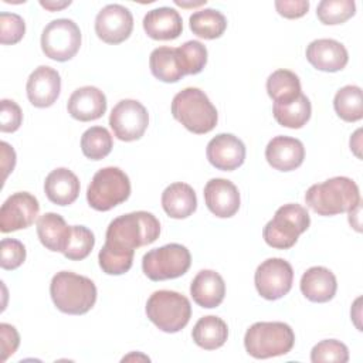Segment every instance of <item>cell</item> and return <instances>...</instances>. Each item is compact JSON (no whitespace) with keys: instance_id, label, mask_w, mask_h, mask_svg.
I'll use <instances>...</instances> for the list:
<instances>
[{"instance_id":"f6af8a7d","label":"cell","mask_w":363,"mask_h":363,"mask_svg":"<svg viewBox=\"0 0 363 363\" xmlns=\"http://www.w3.org/2000/svg\"><path fill=\"white\" fill-rule=\"evenodd\" d=\"M40 4L43 6V7H45L47 10H50V11H57V10H62L64 7H67V6H69L71 4V1L68 0V1H40Z\"/></svg>"},{"instance_id":"d6a6232c","label":"cell","mask_w":363,"mask_h":363,"mask_svg":"<svg viewBox=\"0 0 363 363\" xmlns=\"http://www.w3.org/2000/svg\"><path fill=\"white\" fill-rule=\"evenodd\" d=\"M113 146L111 133L104 126H92L81 136V150L85 157L91 160H101L106 157Z\"/></svg>"},{"instance_id":"836d02e7","label":"cell","mask_w":363,"mask_h":363,"mask_svg":"<svg viewBox=\"0 0 363 363\" xmlns=\"http://www.w3.org/2000/svg\"><path fill=\"white\" fill-rule=\"evenodd\" d=\"M176 52L184 75L199 74L207 64V48L197 40L186 41L176 48Z\"/></svg>"},{"instance_id":"2e32d148","label":"cell","mask_w":363,"mask_h":363,"mask_svg":"<svg viewBox=\"0 0 363 363\" xmlns=\"http://www.w3.org/2000/svg\"><path fill=\"white\" fill-rule=\"evenodd\" d=\"M27 98L31 105L37 108L51 106L61 91V78L57 69L48 65L37 67L28 77L27 85Z\"/></svg>"},{"instance_id":"cb8c5ba5","label":"cell","mask_w":363,"mask_h":363,"mask_svg":"<svg viewBox=\"0 0 363 363\" xmlns=\"http://www.w3.org/2000/svg\"><path fill=\"white\" fill-rule=\"evenodd\" d=\"M44 191L51 203L57 206H69L79 194V180L69 169L58 167L45 177Z\"/></svg>"},{"instance_id":"f546056e","label":"cell","mask_w":363,"mask_h":363,"mask_svg":"<svg viewBox=\"0 0 363 363\" xmlns=\"http://www.w3.org/2000/svg\"><path fill=\"white\" fill-rule=\"evenodd\" d=\"M312 106L306 95L301 94L296 99L288 104H274L272 113L275 121L285 128L299 129L311 118Z\"/></svg>"},{"instance_id":"5bb4252c","label":"cell","mask_w":363,"mask_h":363,"mask_svg":"<svg viewBox=\"0 0 363 363\" xmlns=\"http://www.w3.org/2000/svg\"><path fill=\"white\" fill-rule=\"evenodd\" d=\"M132 30V13L122 4H108L95 17V33L106 44L123 43Z\"/></svg>"},{"instance_id":"ba28073f","label":"cell","mask_w":363,"mask_h":363,"mask_svg":"<svg viewBox=\"0 0 363 363\" xmlns=\"http://www.w3.org/2000/svg\"><path fill=\"white\" fill-rule=\"evenodd\" d=\"M130 196V180L119 167L108 166L99 169L86 190L88 204L96 211H108L128 200Z\"/></svg>"},{"instance_id":"30bf717a","label":"cell","mask_w":363,"mask_h":363,"mask_svg":"<svg viewBox=\"0 0 363 363\" xmlns=\"http://www.w3.org/2000/svg\"><path fill=\"white\" fill-rule=\"evenodd\" d=\"M81 47V30L69 18H57L45 26L41 34V50L54 61L71 60Z\"/></svg>"},{"instance_id":"f1b7e54d","label":"cell","mask_w":363,"mask_h":363,"mask_svg":"<svg viewBox=\"0 0 363 363\" xmlns=\"http://www.w3.org/2000/svg\"><path fill=\"white\" fill-rule=\"evenodd\" d=\"M267 92L274 104H288L302 94L301 81L289 69H277L267 79Z\"/></svg>"},{"instance_id":"ab89813d","label":"cell","mask_w":363,"mask_h":363,"mask_svg":"<svg viewBox=\"0 0 363 363\" xmlns=\"http://www.w3.org/2000/svg\"><path fill=\"white\" fill-rule=\"evenodd\" d=\"M26 259V247L14 238H3L0 242V267L7 271L18 268Z\"/></svg>"},{"instance_id":"74e56055","label":"cell","mask_w":363,"mask_h":363,"mask_svg":"<svg viewBox=\"0 0 363 363\" xmlns=\"http://www.w3.org/2000/svg\"><path fill=\"white\" fill-rule=\"evenodd\" d=\"M311 360L313 363H346L349 360V350L340 340L326 339L312 347Z\"/></svg>"},{"instance_id":"d4e9b609","label":"cell","mask_w":363,"mask_h":363,"mask_svg":"<svg viewBox=\"0 0 363 363\" xmlns=\"http://www.w3.org/2000/svg\"><path fill=\"white\" fill-rule=\"evenodd\" d=\"M162 207L172 218H186L197 208V197L193 187L187 183L177 182L167 186L162 193Z\"/></svg>"},{"instance_id":"1f68e13d","label":"cell","mask_w":363,"mask_h":363,"mask_svg":"<svg viewBox=\"0 0 363 363\" xmlns=\"http://www.w3.org/2000/svg\"><path fill=\"white\" fill-rule=\"evenodd\" d=\"M333 108L337 116L346 122H356L363 118L362 89L357 85L340 88L333 98Z\"/></svg>"},{"instance_id":"8d00e7d4","label":"cell","mask_w":363,"mask_h":363,"mask_svg":"<svg viewBox=\"0 0 363 363\" xmlns=\"http://www.w3.org/2000/svg\"><path fill=\"white\" fill-rule=\"evenodd\" d=\"M133 254L135 252L118 250L108 244H104L98 254L99 267L108 275H122L130 269L133 262Z\"/></svg>"},{"instance_id":"ac0fdd59","label":"cell","mask_w":363,"mask_h":363,"mask_svg":"<svg viewBox=\"0 0 363 363\" xmlns=\"http://www.w3.org/2000/svg\"><path fill=\"white\" fill-rule=\"evenodd\" d=\"M265 159L271 167L279 172L298 169L305 159L303 143L291 136H275L265 147Z\"/></svg>"},{"instance_id":"60d3db41","label":"cell","mask_w":363,"mask_h":363,"mask_svg":"<svg viewBox=\"0 0 363 363\" xmlns=\"http://www.w3.org/2000/svg\"><path fill=\"white\" fill-rule=\"evenodd\" d=\"M23 122V112L20 106L10 99H1L0 109V130L16 132Z\"/></svg>"},{"instance_id":"e575fe53","label":"cell","mask_w":363,"mask_h":363,"mask_svg":"<svg viewBox=\"0 0 363 363\" xmlns=\"http://www.w3.org/2000/svg\"><path fill=\"white\" fill-rule=\"evenodd\" d=\"M356 13L353 0H322L318 4L316 16L322 24L335 26L347 21Z\"/></svg>"},{"instance_id":"bcb514c9","label":"cell","mask_w":363,"mask_h":363,"mask_svg":"<svg viewBox=\"0 0 363 363\" xmlns=\"http://www.w3.org/2000/svg\"><path fill=\"white\" fill-rule=\"evenodd\" d=\"M174 3H176L177 6H182V7H196V6L206 4V0H204V1H196V3H184V1H180V0H174Z\"/></svg>"},{"instance_id":"ee69618b","label":"cell","mask_w":363,"mask_h":363,"mask_svg":"<svg viewBox=\"0 0 363 363\" xmlns=\"http://www.w3.org/2000/svg\"><path fill=\"white\" fill-rule=\"evenodd\" d=\"M1 147V169H3V180H6V177L9 176L10 172H13L14 166H16V152L14 149L7 143V142H1L0 143Z\"/></svg>"},{"instance_id":"4316f807","label":"cell","mask_w":363,"mask_h":363,"mask_svg":"<svg viewBox=\"0 0 363 363\" xmlns=\"http://www.w3.org/2000/svg\"><path fill=\"white\" fill-rule=\"evenodd\" d=\"M191 336L194 343L201 349L216 350L225 343L228 337V328L221 318L208 315L196 322Z\"/></svg>"},{"instance_id":"9c48e42d","label":"cell","mask_w":363,"mask_h":363,"mask_svg":"<svg viewBox=\"0 0 363 363\" xmlns=\"http://www.w3.org/2000/svg\"><path fill=\"white\" fill-rule=\"evenodd\" d=\"M191 264L190 251L177 242L147 251L142 258V269L152 281L174 279L187 272Z\"/></svg>"},{"instance_id":"6da1fadb","label":"cell","mask_w":363,"mask_h":363,"mask_svg":"<svg viewBox=\"0 0 363 363\" xmlns=\"http://www.w3.org/2000/svg\"><path fill=\"white\" fill-rule=\"evenodd\" d=\"M160 234L159 220L149 211H133L113 218L105 234V244L135 252L136 248L155 242Z\"/></svg>"},{"instance_id":"52a82bcc","label":"cell","mask_w":363,"mask_h":363,"mask_svg":"<svg viewBox=\"0 0 363 363\" xmlns=\"http://www.w3.org/2000/svg\"><path fill=\"white\" fill-rule=\"evenodd\" d=\"M145 311L149 320L166 333L182 330L191 316L190 301L183 294L169 289L153 292Z\"/></svg>"},{"instance_id":"ffe728a7","label":"cell","mask_w":363,"mask_h":363,"mask_svg":"<svg viewBox=\"0 0 363 363\" xmlns=\"http://www.w3.org/2000/svg\"><path fill=\"white\" fill-rule=\"evenodd\" d=\"M67 109L68 113L77 121H95L106 112V96L96 86H81L71 94Z\"/></svg>"},{"instance_id":"83f0119b","label":"cell","mask_w":363,"mask_h":363,"mask_svg":"<svg viewBox=\"0 0 363 363\" xmlns=\"http://www.w3.org/2000/svg\"><path fill=\"white\" fill-rule=\"evenodd\" d=\"M149 67L155 78L163 82H177L184 77L176 48L157 47L150 52Z\"/></svg>"},{"instance_id":"7a4b0ae2","label":"cell","mask_w":363,"mask_h":363,"mask_svg":"<svg viewBox=\"0 0 363 363\" xmlns=\"http://www.w3.org/2000/svg\"><path fill=\"white\" fill-rule=\"evenodd\" d=\"M305 201L319 216H336L354 210L360 204V193L352 179L336 176L312 184L305 193Z\"/></svg>"},{"instance_id":"e0dca14e","label":"cell","mask_w":363,"mask_h":363,"mask_svg":"<svg viewBox=\"0 0 363 363\" xmlns=\"http://www.w3.org/2000/svg\"><path fill=\"white\" fill-rule=\"evenodd\" d=\"M204 201L216 217L228 218L238 211L241 199L233 182L216 177L208 180L204 186Z\"/></svg>"},{"instance_id":"7bdbcfd3","label":"cell","mask_w":363,"mask_h":363,"mask_svg":"<svg viewBox=\"0 0 363 363\" xmlns=\"http://www.w3.org/2000/svg\"><path fill=\"white\" fill-rule=\"evenodd\" d=\"M275 9L285 18H299L308 13L309 1L308 0H277Z\"/></svg>"},{"instance_id":"7c38bea8","label":"cell","mask_w":363,"mask_h":363,"mask_svg":"<svg viewBox=\"0 0 363 363\" xmlns=\"http://www.w3.org/2000/svg\"><path fill=\"white\" fill-rule=\"evenodd\" d=\"M292 281L294 269L291 264L282 258L265 259L258 265L254 275L258 294L268 301L285 296L292 288Z\"/></svg>"},{"instance_id":"5b68a950","label":"cell","mask_w":363,"mask_h":363,"mask_svg":"<svg viewBox=\"0 0 363 363\" xmlns=\"http://www.w3.org/2000/svg\"><path fill=\"white\" fill-rule=\"evenodd\" d=\"M295 343V333L284 322H255L244 336V346L255 359H269L291 352Z\"/></svg>"},{"instance_id":"4dcf8cb0","label":"cell","mask_w":363,"mask_h":363,"mask_svg":"<svg viewBox=\"0 0 363 363\" xmlns=\"http://www.w3.org/2000/svg\"><path fill=\"white\" fill-rule=\"evenodd\" d=\"M190 30L200 38L214 40L224 34L227 28V18L214 9H203L194 11L189 18Z\"/></svg>"},{"instance_id":"9a60e30c","label":"cell","mask_w":363,"mask_h":363,"mask_svg":"<svg viewBox=\"0 0 363 363\" xmlns=\"http://www.w3.org/2000/svg\"><path fill=\"white\" fill-rule=\"evenodd\" d=\"M206 155L216 169L231 172L244 163L245 146L241 139L231 133H218L207 143Z\"/></svg>"},{"instance_id":"3957f363","label":"cell","mask_w":363,"mask_h":363,"mask_svg":"<svg viewBox=\"0 0 363 363\" xmlns=\"http://www.w3.org/2000/svg\"><path fill=\"white\" fill-rule=\"evenodd\" d=\"M50 295L58 311L68 315H84L96 302V286L88 277L60 271L51 279Z\"/></svg>"},{"instance_id":"484cf974","label":"cell","mask_w":363,"mask_h":363,"mask_svg":"<svg viewBox=\"0 0 363 363\" xmlns=\"http://www.w3.org/2000/svg\"><path fill=\"white\" fill-rule=\"evenodd\" d=\"M37 235L47 250L64 252L71 235V227L65 223L62 216L45 213L37 220Z\"/></svg>"},{"instance_id":"603a6c76","label":"cell","mask_w":363,"mask_h":363,"mask_svg":"<svg viewBox=\"0 0 363 363\" xmlns=\"http://www.w3.org/2000/svg\"><path fill=\"white\" fill-rule=\"evenodd\" d=\"M301 292L311 302H329L337 289L335 274L325 267H311L301 278Z\"/></svg>"},{"instance_id":"8fae6325","label":"cell","mask_w":363,"mask_h":363,"mask_svg":"<svg viewBox=\"0 0 363 363\" xmlns=\"http://www.w3.org/2000/svg\"><path fill=\"white\" fill-rule=\"evenodd\" d=\"M149 125L146 108L135 99H122L111 111L109 126L119 140L132 142L143 136Z\"/></svg>"},{"instance_id":"44dd1931","label":"cell","mask_w":363,"mask_h":363,"mask_svg":"<svg viewBox=\"0 0 363 363\" xmlns=\"http://www.w3.org/2000/svg\"><path fill=\"white\" fill-rule=\"evenodd\" d=\"M143 30L153 40H174L183 31V20L176 9L157 7L145 14Z\"/></svg>"},{"instance_id":"277c9868","label":"cell","mask_w":363,"mask_h":363,"mask_svg":"<svg viewBox=\"0 0 363 363\" xmlns=\"http://www.w3.org/2000/svg\"><path fill=\"white\" fill-rule=\"evenodd\" d=\"M172 115L187 130L204 135L213 130L218 121L216 106L204 91L199 88H184L177 92L172 101Z\"/></svg>"},{"instance_id":"d6986e66","label":"cell","mask_w":363,"mask_h":363,"mask_svg":"<svg viewBox=\"0 0 363 363\" xmlns=\"http://www.w3.org/2000/svg\"><path fill=\"white\" fill-rule=\"evenodd\" d=\"M306 60L319 71L336 72L346 67L349 54L342 43L332 38H318L308 45Z\"/></svg>"},{"instance_id":"d590c367","label":"cell","mask_w":363,"mask_h":363,"mask_svg":"<svg viewBox=\"0 0 363 363\" xmlns=\"http://www.w3.org/2000/svg\"><path fill=\"white\" fill-rule=\"evenodd\" d=\"M95 245L94 233L85 225H71V235L64 250V257L71 261L86 258Z\"/></svg>"},{"instance_id":"f35d334b","label":"cell","mask_w":363,"mask_h":363,"mask_svg":"<svg viewBox=\"0 0 363 363\" xmlns=\"http://www.w3.org/2000/svg\"><path fill=\"white\" fill-rule=\"evenodd\" d=\"M26 33V23L24 20L14 13H0V43L16 44L18 43Z\"/></svg>"},{"instance_id":"4fadbf2b","label":"cell","mask_w":363,"mask_h":363,"mask_svg":"<svg viewBox=\"0 0 363 363\" xmlns=\"http://www.w3.org/2000/svg\"><path fill=\"white\" fill-rule=\"evenodd\" d=\"M40 211L38 200L28 191L11 194L0 208V231L11 233L30 227Z\"/></svg>"},{"instance_id":"8992f818","label":"cell","mask_w":363,"mask_h":363,"mask_svg":"<svg viewBox=\"0 0 363 363\" xmlns=\"http://www.w3.org/2000/svg\"><path fill=\"white\" fill-rule=\"evenodd\" d=\"M309 224L311 217L305 207L294 203L284 204L265 224L262 237L269 247L288 250L296 244L298 237L309 228Z\"/></svg>"},{"instance_id":"7402d4cb","label":"cell","mask_w":363,"mask_h":363,"mask_svg":"<svg viewBox=\"0 0 363 363\" xmlns=\"http://www.w3.org/2000/svg\"><path fill=\"white\" fill-rule=\"evenodd\" d=\"M193 301L201 308H217L225 295L223 277L213 269H201L190 284Z\"/></svg>"},{"instance_id":"b9f144b4","label":"cell","mask_w":363,"mask_h":363,"mask_svg":"<svg viewBox=\"0 0 363 363\" xmlns=\"http://www.w3.org/2000/svg\"><path fill=\"white\" fill-rule=\"evenodd\" d=\"M20 345V336L14 326L9 323H0V346H1V362L7 360Z\"/></svg>"}]
</instances>
